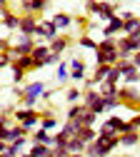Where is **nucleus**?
Masks as SVG:
<instances>
[{"mask_svg": "<svg viewBox=\"0 0 140 157\" xmlns=\"http://www.w3.org/2000/svg\"><path fill=\"white\" fill-rule=\"evenodd\" d=\"M78 45L83 48V50H98V40H93V37L88 35V33H80V37H78Z\"/></svg>", "mask_w": 140, "mask_h": 157, "instance_id": "6ab92c4d", "label": "nucleus"}, {"mask_svg": "<svg viewBox=\"0 0 140 157\" xmlns=\"http://www.w3.org/2000/svg\"><path fill=\"white\" fill-rule=\"evenodd\" d=\"M130 125H133V130H138V132H140V112H135V115L130 117Z\"/></svg>", "mask_w": 140, "mask_h": 157, "instance_id": "ea45409f", "label": "nucleus"}, {"mask_svg": "<svg viewBox=\"0 0 140 157\" xmlns=\"http://www.w3.org/2000/svg\"><path fill=\"white\" fill-rule=\"evenodd\" d=\"M123 85H140V67H130L123 75Z\"/></svg>", "mask_w": 140, "mask_h": 157, "instance_id": "aec40b11", "label": "nucleus"}, {"mask_svg": "<svg viewBox=\"0 0 140 157\" xmlns=\"http://www.w3.org/2000/svg\"><path fill=\"white\" fill-rule=\"evenodd\" d=\"M85 147H88V142H83L78 135H75V137H70V142H68L70 155H85Z\"/></svg>", "mask_w": 140, "mask_h": 157, "instance_id": "a211bd4d", "label": "nucleus"}, {"mask_svg": "<svg viewBox=\"0 0 140 157\" xmlns=\"http://www.w3.org/2000/svg\"><path fill=\"white\" fill-rule=\"evenodd\" d=\"M85 157H98V147H95V142H90V145L85 147Z\"/></svg>", "mask_w": 140, "mask_h": 157, "instance_id": "58836bf2", "label": "nucleus"}, {"mask_svg": "<svg viewBox=\"0 0 140 157\" xmlns=\"http://www.w3.org/2000/svg\"><path fill=\"white\" fill-rule=\"evenodd\" d=\"M85 75H88V67L83 65V67H78V70H70V80H73V82H85V80H88Z\"/></svg>", "mask_w": 140, "mask_h": 157, "instance_id": "c85d7f7f", "label": "nucleus"}, {"mask_svg": "<svg viewBox=\"0 0 140 157\" xmlns=\"http://www.w3.org/2000/svg\"><path fill=\"white\" fill-rule=\"evenodd\" d=\"M8 8V0H0V10H5Z\"/></svg>", "mask_w": 140, "mask_h": 157, "instance_id": "a18cd8bd", "label": "nucleus"}, {"mask_svg": "<svg viewBox=\"0 0 140 157\" xmlns=\"http://www.w3.org/2000/svg\"><path fill=\"white\" fill-rule=\"evenodd\" d=\"M30 55H33V60H35V70H43L48 55H50V45H48V43H38L35 50H33Z\"/></svg>", "mask_w": 140, "mask_h": 157, "instance_id": "6e6552de", "label": "nucleus"}, {"mask_svg": "<svg viewBox=\"0 0 140 157\" xmlns=\"http://www.w3.org/2000/svg\"><path fill=\"white\" fill-rule=\"evenodd\" d=\"M5 152H8V142L0 140V155H5Z\"/></svg>", "mask_w": 140, "mask_h": 157, "instance_id": "c03bdc74", "label": "nucleus"}, {"mask_svg": "<svg viewBox=\"0 0 140 157\" xmlns=\"http://www.w3.org/2000/svg\"><path fill=\"white\" fill-rule=\"evenodd\" d=\"M78 137H80V140H83V142H95L98 140V130L95 127H80V132H78Z\"/></svg>", "mask_w": 140, "mask_h": 157, "instance_id": "4be33fe9", "label": "nucleus"}, {"mask_svg": "<svg viewBox=\"0 0 140 157\" xmlns=\"http://www.w3.org/2000/svg\"><path fill=\"white\" fill-rule=\"evenodd\" d=\"M50 20L55 23V28H58V30H68L70 25H75V17H73L70 13H63V10H60V13H55Z\"/></svg>", "mask_w": 140, "mask_h": 157, "instance_id": "f8f14e48", "label": "nucleus"}, {"mask_svg": "<svg viewBox=\"0 0 140 157\" xmlns=\"http://www.w3.org/2000/svg\"><path fill=\"white\" fill-rule=\"evenodd\" d=\"M118 15V3H105V0H100V8H98V20H103V23H110L113 17Z\"/></svg>", "mask_w": 140, "mask_h": 157, "instance_id": "9b49d317", "label": "nucleus"}, {"mask_svg": "<svg viewBox=\"0 0 140 157\" xmlns=\"http://www.w3.org/2000/svg\"><path fill=\"white\" fill-rule=\"evenodd\" d=\"M78 120H80V125H83V127H95V122H98V115H95L93 110H85L83 115L78 117Z\"/></svg>", "mask_w": 140, "mask_h": 157, "instance_id": "393cba45", "label": "nucleus"}, {"mask_svg": "<svg viewBox=\"0 0 140 157\" xmlns=\"http://www.w3.org/2000/svg\"><path fill=\"white\" fill-rule=\"evenodd\" d=\"M13 48V43H10V37H0V52H8Z\"/></svg>", "mask_w": 140, "mask_h": 157, "instance_id": "e433bc0d", "label": "nucleus"}, {"mask_svg": "<svg viewBox=\"0 0 140 157\" xmlns=\"http://www.w3.org/2000/svg\"><path fill=\"white\" fill-rule=\"evenodd\" d=\"M40 110H33V107H23V105H18L15 112H13V120L15 125H23L28 130H38L40 127Z\"/></svg>", "mask_w": 140, "mask_h": 157, "instance_id": "f257e3e1", "label": "nucleus"}, {"mask_svg": "<svg viewBox=\"0 0 140 157\" xmlns=\"http://www.w3.org/2000/svg\"><path fill=\"white\" fill-rule=\"evenodd\" d=\"M65 102H70V105L83 102V90H80V87H70V90L65 92Z\"/></svg>", "mask_w": 140, "mask_h": 157, "instance_id": "b1692460", "label": "nucleus"}, {"mask_svg": "<svg viewBox=\"0 0 140 157\" xmlns=\"http://www.w3.org/2000/svg\"><path fill=\"white\" fill-rule=\"evenodd\" d=\"M68 65H70V70H78V67H83L85 63L80 60V57H70V60H68Z\"/></svg>", "mask_w": 140, "mask_h": 157, "instance_id": "4c0bfd02", "label": "nucleus"}, {"mask_svg": "<svg viewBox=\"0 0 140 157\" xmlns=\"http://www.w3.org/2000/svg\"><path fill=\"white\" fill-rule=\"evenodd\" d=\"M70 157H85V155H70Z\"/></svg>", "mask_w": 140, "mask_h": 157, "instance_id": "49530a36", "label": "nucleus"}, {"mask_svg": "<svg viewBox=\"0 0 140 157\" xmlns=\"http://www.w3.org/2000/svg\"><path fill=\"white\" fill-rule=\"evenodd\" d=\"M138 145H140V132L138 130L120 135V147H138Z\"/></svg>", "mask_w": 140, "mask_h": 157, "instance_id": "2eb2a0df", "label": "nucleus"}, {"mask_svg": "<svg viewBox=\"0 0 140 157\" xmlns=\"http://www.w3.org/2000/svg\"><path fill=\"white\" fill-rule=\"evenodd\" d=\"M55 80L60 82V85H65V82H70V65L63 60L58 67H55Z\"/></svg>", "mask_w": 140, "mask_h": 157, "instance_id": "dca6fc26", "label": "nucleus"}, {"mask_svg": "<svg viewBox=\"0 0 140 157\" xmlns=\"http://www.w3.org/2000/svg\"><path fill=\"white\" fill-rule=\"evenodd\" d=\"M0 157H10V155H8V152H5V155H0Z\"/></svg>", "mask_w": 140, "mask_h": 157, "instance_id": "de8ad7c7", "label": "nucleus"}, {"mask_svg": "<svg viewBox=\"0 0 140 157\" xmlns=\"http://www.w3.org/2000/svg\"><path fill=\"white\" fill-rule=\"evenodd\" d=\"M28 152L33 157H53V147H48V145H30Z\"/></svg>", "mask_w": 140, "mask_h": 157, "instance_id": "412c9836", "label": "nucleus"}, {"mask_svg": "<svg viewBox=\"0 0 140 157\" xmlns=\"http://www.w3.org/2000/svg\"><path fill=\"white\" fill-rule=\"evenodd\" d=\"M133 65H135V67H140V52H135V55H133Z\"/></svg>", "mask_w": 140, "mask_h": 157, "instance_id": "37998d69", "label": "nucleus"}, {"mask_svg": "<svg viewBox=\"0 0 140 157\" xmlns=\"http://www.w3.org/2000/svg\"><path fill=\"white\" fill-rule=\"evenodd\" d=\"M98 8H100V0H85V13L88 15H98Z\"/></svg>", "mask_w": 140, "mask_h": 157, "instance_id": "473e14b6", "label": "nucleus"}, {"mask_svg": "<svg viewBox=\"0 0 140 157\" xmlns=\"http://www.w3.org/2000/svg\"><path fill=\"white\" fill-rule=\"evenodd\" d=\"M75 25L85 30V28H88V17H85V15H78V17H75Z\"/></svg>", "mask_w": 140, "mask_h": 157, "instance_id": "a19ab883", "label": "nucleus"}, {"mask_svg": "<svg viewBox=\"0 0 140 157\" xmlns=\"http://www.w3.org/2000/svg\"><path fill=\"white\" fill-rule=\"evenodd\" d=\"M100 97H103V95H100V90H98V87H93V90H83V105L90 110V107L100 100Z\"/></svg>", "mask_w": 140, "mask_h": 157, "instance_id": "f3484780", "label": "nucleus"}, {"mask_svg": "<svg viewBox=\"0 0 140 157\" xmlns=\"http://www.w3.org/2000/svg\"><path fill=\"white\" fill-rule=\"evenodd\" d=\"M120 17H123V20H130V17H135V13H130V10H123V13H120Z\"/></svg>", "mask_w": 140, "mask_h": 157, "instance_id": "79ce46f5", "label": "nucleus"}, {"mask_svg": "<svg viewBox=\"0 0 140 157\" xmlns=\"http://www.w3.org/2000/svg\"><path fill=\"white\" fill-rule=\"evenodd\" d=\"M30 145H48V147H55V135H50L48 130L38 127L33 135H30Z\"/></svg>", "mask_w": 140, "mask_h": 157, "instance_id": "9d476101", "label": "nucleus"}, {"mask_svg": "<svg viewBox=\"0 0 140 157\" xmlns=\"http://www.w3.org/2000/svg\"><path fill=\"white\" fill-rule=\"evenodd\" d=\"M105 127H110L113 132H118V135H125V132H133V125H130V120H123V117H118V115H110L108 120L103 122Z\"/></svg>", "mask_w": 140, "mask_h": 157, "instance_id": "423d86ee", "label": "nucleus"}, {"mask_svg": "<svg viewBox=\"0 0 140 157\" xmlns=\"http://www.w3.org/2000/svg\"><path fill=\"white\" fill-rule=\"evenodd\" d=\"M60 63H63V57L55 55V52H50V55H48V60H45V65H60Z\"/></svg>", "mask_w": 140, "mask_h": 157, "instance_id": "c9c22d12", "label": "nucleus"}, {"mask_svg": "<svg viewBox=\"0 0 140 157\" xmlns=\"http://www.w3.org/2000/svg\"><path fill=\"white\" fill-rule=\"evenodd\" d=\"M45 90H48V87H45V82H43V80H35V82L25 85V97L20 100V105H23V107H33V110H35L38 100H43Z\"/></svg>", "mask_w": 140, "mask_h": 157, "instance_id": "7ed1b4c3", "label": "nucleus"}, {"mask_svg": "<svg viewBox=\"0 0 140 157\" xmlns=\"http://www.w3.org/2000/svg\"><path fill=\"white\" fill-rule=\"evenodd\" d=\"M10 70H13V85H20V82H23L25 80V70L23 67H20V65H10Z\"/></svg>", "mask_w": 140, "mask_h": 157, "instance_id": "c756f323", "label": "nucleus"}, {"mask_svg": "<svg viewBox=\"0 0 140 157\" xmlns=\"http://www.w3.org/2000/svg\"><path fill=\"white\" fill-rule=\"evenodd\" d=\"M105 82H108V85H120V82H123V72L118 70V65L110 67V75H108V80H105Z\"/></svg>", "mask_w": 140, "mask_h": 157, "instance_id": "7c9ffc66", "label": "nucleus"}, {"mask_svg": "<svg viewBox=\"0 0 140 157\" xmlns=\"http://www.w3.org/2000/svg\"><path fill=\"white\" fill-rule=\"evenodd\" d=\"M140 33V17H130V20H125V28H123V35H135Z\"/></svg>", "mask_w": 140, "mask_h": 157, "instance_id": "a878e982", "label": "nucleus"}, {"mask_svg": "<svg viewBox=\"0 0 140 157\" xmlns=\"http://www.w3.org/2000/svg\"><path fill=\"white\" fill-rule=\"evenodd\" d=\"M38 25H40V17L38 15H20V35H30V37H35V30H38Z\"/></svg>", "mask_w": 140, "mask_h": 157, "instance_id": "0eeeda50", "label": "nucleus"}, {"mask_svg": "<svg viewBox=\"0 0 140 157\" xmlns=\"http://www.w3.org/2000/svg\"><path fill=\"white\" fill-rule=\"evenodd\" d=\"M120 105H123V102H120V97H105V107H108V112L118 110Z\"/></svg>", "mask_w": 140, "mask_h": 157, "instance_id": "72a5a7b5", "label": "nucleus"}, {"mask_svg": "<svg viewBox=\"0 0 140 157\" xmlns=\"http://www.w3.org/2000/svg\"><path fill=\"white\" fill-rule=\"evenodd\" d=\"M43 117H40V127L43 130H48V132H53L55 127H58V117H55V112L53 110H45V112H40Z\"/></svg>", "mask_w": 140, "mask_h": 157, "instance_id": "4468645a", "label": "nucleus"}, {"mask_svg": "<svg viewBox=\"0 0 140 157\" xmlns=\"http://www.w3.org/2000/svg\"><path fill=\"white\" fill-rule=\"evenodd\" d=\"M15 65H20L25 72H30V70H35V60H33V55H20L18 60H15Z\"/></svg>", "mask_w": 140, "mask_h": 157, "instance_id": "cd10ccee", "label": "nucleus"}, {"mask_svg": "<svg viewBox=\"0 0 140 157\" xmlns=\"http://www.w3.org/2000/svg\"><path fill=\"white\" fill-rule=\"evenodd\" d=\"M50 45V52H55V55H63L68 48H70V37H65V35H58L53 43H48Z\"/></svg>", "mask_w": 140, "mask_h": 157, "instance_id": "ddd939ff", "label": "nucleus"}, {"mask_svg": "<svg viewBox=\"0 0 140 157\" xmlns=\"http://www.w3.org/2000/svg\"><path fill=\"white\" fill-rule=\"evenodd\" d=\"M50 5V0H30V15H43Z\"/></svg>", "mask_w": 140, "mask_h": 157, "instance_id": "5701e85b", "label": "nucleus"}, {"mask_svg": "<svg viewBox=\"0 0 140 157\" xmlns=\"http://www.w3.org/2000/svg\"><path fill=\"white\" fill-rule=\"evenodd\" d=\"M10 65H13L10 55H8V52H0V70H5V67H10Z\"/></svg>", "mask_w": 140, "mask_h": 157, "instance_id": "f704fd0d", "label": "nucleus"}, {"mask_svg": "<svg viewBox=\"0 0 140 157\" xmlns=\"http://www.w3.org/2000/svg\"><path fill=\"white\" fill-rule=\"evenodd\" d=\"M68 142H70V137L65 135V132H55V147H68Z\"/></svg>", "mask_w": 140, "mask_h": 157, "instance_id": "2f4dec72", "label": "nucleus"}, {"mask_svg": "<svg viewBox=\"0 0 140 157\" xmlns=\"http://www.w3.org/2000/svg\"><path fill=\"white\" fill-rule=\"evenodd\" d=\"M0 25L3 28H8V30H20V15H15L10 8H5V10H0Z\"/></svg>", "mask_w": 140, "mask_h": 157, "instance_id": "1a4fd4ad", "label": "nucleus"}, {"mask_svg": "<svg viewBox=\"0 0 140 157\" xmlns=\"http://www.w3.org/2000/svg\"><path fill=\"white\" fill-rule=\"evenodd\" d=\"M85 110H88V107H85L83 102H78V105H70V107H68V112H65V120H78V117L83 115Z\"/></svg>", "mask_w": 140, "mask_h": 157, "instance_id": "bb28decb", "label": "nucleus"}, {"mask_svg": "<svg viewBox=\"0 0 140 157\" xmlns=\"http://www.w3.org/2000/svg\"><path fill=\"white\" fill-rule=\"evenodd\" d=\"M118 97H120V102H123V105H130V107H138L140 110V87L138 85H120Z\"/></svg>", "mask_w": 140, "mask_h": 157, "instance_id": "20e7f679", "label": "nucleus"}, {"mask_svg": "<svg viewBox=\"0 0 140 157\" xmlns=\"http://www.w3.org/2000/svg\"><path fill=\"white\" fill-rule=\"evenodd\" d=\"M35 45H38V40H35V37H30V35H18V40H15V43H13V48L8 50L10 60L15 63L20 55H30V52L35 50Z\"/></svg>", "mask_w": 140, "mask_h": 157, "instance_id": "f03ea898", "label": "nucleus"}, {"mask_svg": "<svg viewBox=\"0 0 140 157\" xmlns=\"http://www.w3.org/2000/svg\"><path fill=\"white\" fill-rule=\"evenodd\" d=\"M58 35H60V30L55 28V23L50 20V17H40V25L35 30V37H40L43 43H53Z\"/></svg>", "mask_w": 140, "mask_h": 157, "instance_id": "39448f33", "label": "nucleus"}]
</instances>
